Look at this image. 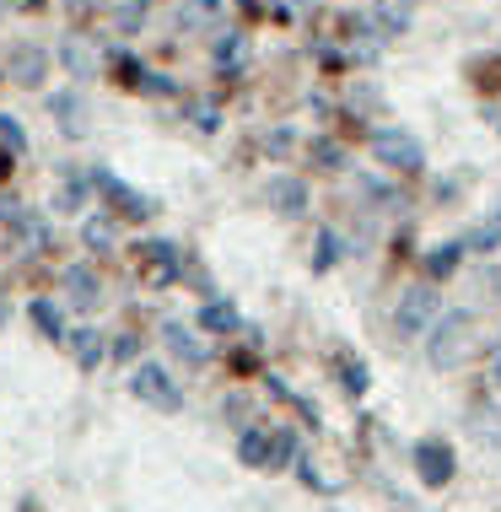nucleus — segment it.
I'll use <instances>...</instances> for the list:
<instances>
[{
	"label": "nucleus",
	"instance_id": "obj_30",
	"mask_svg": "<svg viewBox=\"0 0 501 512\" xmlns=\"http://www.w3.org/2000/svg\"><path fill=\"white\" fill-rule=\"evenodd\" d=\"M194 124H200V130H216V103H194Z\"/></svg>",
	"mask_w": 501,
	"mask_h": 512
},
{
	"label": "nucleus",
	"instance_id": "obj_12",
	"mask_svg": "<svg viewBox=\"0 0 501 512\" xmlns=\"http://www.w3.org/2000/svg\"><path fill=\"white\" fill-rule=\"evenodd\" d=\"M178 22L184 27H227V0H184Z\"/></svg>",
	"mask_w": 501,
	"mask_h": 512
},
{
	"label": "nucleus",
	"instance_id": "obj_17",
	"mask_svg": "<svg viewBox=\"0 0 501 512\" xmlns=\"http://www.w3.org/2000/svg\"><path fill=\"white\" fill-rule=\"evenodd\" d=\"M351 49L361 54V60H378V49H383V33H378V22H372V17L351 22Z\"/></svg>",
	"mask_w": 501,
	"mask_h": 512
},
{
	"label": "nucleus",
	"instance_id": "obj_24",
	"mask_svg": "<svg viewBox=\"0 0 501 512\" xmlns=\"http://www.w3.org/2000/svg\"><path fill=\"white\" fill-rule=\"evenodd\" d=\"M0 146H11V151H17V157L27 151V130H22V124L11 119V114H0Z\"/></svg>",
	"mask_w": 501,
	"mask_h": 512
},
{
	"label": "nucleus",
	"instance_id": "obj_26",
	"mask_svg": "<svg viewBox=\"0 0 501 512\" xmlns=\"http://www.w3.org/2000/svg\"><path fill=\"white\" fill-rule=\"evenodd\" d=\"M340 157H345V151L334 141H313V162H318V168H340Z\"/></svg>",
	"mask_w": 501,
	"mask_h": 512
},
{
	"label": "nucleus",
	"instance_id": "obj_15",
	"mask_svg": "<svg viewBox=\"0 0 501 512\" xmlns=\"http://www.w3.org/2000/svg\"><path fill=\"white\" fill-rule=\"evenodd\" d=\"M71 340V351H76V362L81 367H97L108 356V345H103V335H97V329H76V335H65Z\"/></svg>",
	"mask_w": 501,
	"mask_h": 512
},
{
	"label": "nucleus",
	"instance_id": "obj_6",
	"mask_svg": "<svg viewBox=\"0 0 501 512\" xmlns=\"http://www.w3.org/2000/svg\"><path fill=\"white\" fill-rule=\"evenodd\" d=\"M6 65H11V81H17V87H38V81L49 76V54L38 44H17Z\"/></svg>",
	"mask_w": 501,
	"mask_h": 512
},
{
	"label": "nucleus",
	"instance_id": "obj_33",
	"mask_svg": "<svg viewBox=\"0 0 501 512\" xmlns=\"http://www.w3.org/2000/svg\"><path fill=\"white\" fill-rule=\"evenodd\" d=\"M496 389H501V356H496Z\"/></svg>",
	"mask_w": 501,
	"mask_h": 512
},
{
	"label": "nucleus",
	"instance_id": "obj_18",
	"mask_svg": "<svg viewBox=\"0 0 501 512\" xmlns=\"http://www.w3.org/2000/svg\"><path fill=\"white\" fill-rule=\"evenodd\" d=\"M291 459H297V442H291V432H270V442H264V464H259V469H286Z\"/></svg>",
	"mask_w": 501,
	"mask_h": 512
},
{
	"label": "nucleus",
	"instance_id": "obj_27",
	"mask_svg": "<svg viewBox=\"0 0 501 512\" xmlns=\"http://www.w3.org/2000/svg\"><path fill=\"white\" fill-rule=\"evenodd\" d=\"M81 205V184H60L54 189V211H76Z\"/></svg>",
	"mask_w": 501,
	"mask_h": 512
},
{
	"label": "nucleus",
	"instance_id": "obj_31",
	"mask_svg": "<svg viewBox=\"0 0 501 512\" xmlns=\"http://www.w3.org/2000/svg\"><path fill=\"white\" fill-rule=\"evenodd\" d=\"M22 216H27V211H22L17 200H0V221H6V227H22Z\"/></svg>",
	"mask_w": 501,
	"mask_h": 512
},
{
	"label": "nucleus",
	"instance_id": "obj_21",
	"mask_svg": "<svg viewBox=\"0 0 501 512\" xmlns=\"http://www.w3.org/2000/svg\"><path fill=\"white\" fill-rule=\"evenodd\" d=\"M33 324L44 329L49 340H65V313L54 308V302H33Z\"/></svg>",
	"mask_w": 501,
	"mask_h": 512
},
{
	"label": "nucleus",
	"instance_id": "obj_1",
	"mask_svg": "<svg viewBox=\"0 0 501 512\" xmlns=\"http://www.w3.org/2000/svg\"><path fill=\"white\" fill-rule=\"evenodd\" d=\"M426 362L437 372H448L458 362H469V351H475V318L469 313H437V324L426 329Z\"/></svg>",
	"mask_w": 501,
	"mask_h": 512
},
{
	"label": "nucleus",
	"instance_id": "obj_22",
	"mask_svg": "<svg viewBox=\"0 0 501 512\" xmlns=\"http://www.w3.org/2000/svg\"><path fill=\"white\" fill-rule=\"evenodd\" d=\"M200 324L205 329H238V308H232V302H205Z\"/></svg>",
	"mask_w": 501,
	"mask_h": 512
},
{
	"label": "nucleus",
	"instance_id": "obj_2",
	"mask_svg": "<svg viewBox=\"0 0 501 512\" xmlns=\"http://www.w3.org/2000/svg\"><path fill=\"white\" fill-rule=\"evenodd\" d=\"M437 313H442L437 292H431V286H410V292L399 297V308H394V335H399V340L426 335V329L437 324Z\"/></svg>",
	"mask_w": 501,
	"mask_h": 512
},
{
	"label": "nucleus",
	"instance_id": "obj_34",
	"mask_svg": "<svg viewBox=\"0 0 501 512\" xmlns=\"http://www.w3.org/2000/svg\"><path fill=\"white\" fill-rule=\"evenodd\" d=\"M17 6H44V0H17Z\"/></svg>",
	"mask_w": 501,
	"mask_h": 512
},
{
	"label": "nucleus",
	"instance_id": "obj_20",
	"mask_svg": "<svg viewBox=\"0 0 501 512\" xmlns=\"http://www.w3.org/2000/svg\"><path fill=\"white\" fill-rule=\"evenodd\" d=\"M81 238H87V248H114L119 243V227L108 216H92L87 227H81Z\"/></svg>",
	"mask_w": 501,
	"mask_h": 512
},
{
	"label": "nucleus",
	"instance_id": "obj_10",
	"mask_svg": "<svg viewBox=\"0 0 501 512\" xmlns=\"http://www.w3.org/2000/svg\"><path fill=\"white\" fill-rule=\"evenodd\" d=\"M49 114L60 119V130L71 135V141H87L92 124H87V108H81L76 92H54V98H49Z\"/></svg>",
	"mask_w": 501,
	"mask_h": 512
},
{
	"label": "nucleus",
	"instance_id": "obj_25",
	"mask_svg": "<svg viewBox=\"0 0 501 512\" xmlns=\"http://www.w3.org/2000/svg\"><path fill=\"white\" fill-rule=\"evenodd\" d=\"M264 442H270L264 432H243V442H238V459L259 469V464H264Z\"/></svg>",
	"mask_w": 501,
	"mask_h": 512
},
{
	"label": "nucleus",
	"instance_id": "obj_9",
	"mask_svg": "<svg viewBox=\"0 0 501 512\" xmlns=\"http://www.w3.org/2000/svg\"><path fill=\"white\" fill-rule=\"evenodd\" d=\"M162 345L178 356V362H189V367H205V356H211V351H205V340L194 335V329H184L178 318H173V324H162Z\"/></svg>",
	"mask_w": 501,
	"mask_h": 512
},
{
	"label": "nucleus",
	"instance_id": "obj_14",
	"mask_svg": "<svg viewBox=\"0 0 501 512\" xmlns=\"http://www.w3.org/2000/svg\"><path fill=\"white\" fill-rule=\"evenodd\" d=\"M458 248H475V254H496V248H501V211H491V216H485L480 227L469 232V238L458 243Z\"/></svg>",
	"mask_w": 501,
	"mask_h": 512
},
{
	"label": "nucleus",
	"instance_id": "obj_19",
	"mask_svg": "<svg viewBox=\"0 0 501 512\" xmlns=\"http://www.w3.org/2000/svg\"><path fill=\"white\" fill-rule=\"evenodd\" d=\"M146 259H151V281H173V275H178L173 243H146Z\"/></svg>",
	"mask_w": 501,
	"mask_h": 512
},
{
	"label": "nucleus",
	"instance_id": "obj_7",
	"mask_svg": "<svg viewBox=\"0 0 501 512\" xmlns=\"http://www.w3.org/2000/svg\"><path fill=\"white\" fill-rule=\"evenodd\" d=\"M264 200H270L281 216H302V211H308V189H302V178H286V173H275L270 184H264Z\"/></svg>",
	"mask_w": 501,
	"mask_h": 512
},
{
	"label": "nucleus",
	"instance_id": "obj_13",
	"mask_svg": "<svg viewBox=\"0 0 501 512\" xmlns=\"http://www.w3.org/2000/svg\"><path fill=\"white\" fill-rule=\"evenodd\" d=\"M216 65H221V71H243V65H248V38L232 33V27H221V38H216Z\"/></svg>",
	"mask_w": 501,
	"mask_h": 512
},
{
	"label": "nucleus",
	"instance_id": "obj_8",
	"mask_svg": "<svg viewBox=\"0 0 501 512\" xmlns=\"http://www.w3.org/2000/svg\"><path fill=\"white\" fill-rule=\"evenodd\" d=\"M65 297H71V308H97L103 302V281H97V270L92 265H71L65 270Z\"/></svg>",
	"mask_w": 501,
	"mask_h": 512
},
{
	"label": "nucleus",
	"instance_id": "obj_3",
	"mask_svg": "<svg viewBox=\"0 0 501 512\" xmlns=\"http://www.w3.org/2000/svg\"><path fill=\"white\" fill-rule=\"evenodd\" d=\"M130 394L141 399V405H157V410H178V405H184V394H178L173 372L157 367V362H141V367L130 372Z\"/></svg>",
	"mask_w": 501,
	"mask_h": 512
},
{
	"label": "nucleus",
	"instance_id": "obj_29",
	"mask_svg": "<svg viewBox=\"0 0 501 512\" xmlns=\"http://www.w3.org/2000/svg\"><path fill=\"white\" fill-rule=\"evenodd\" d=\"M345 389H351V394H361V389H367V367H345Z\"/></svg>",
	"mask_w": 501,
	"mask_h": 512
},
{
	"label": "nucleus",
	"instance_id": "obj_28",
	"mask_svg": "<svg viewBox=\"0 0 501 512\" xmlns=\"http://www.w3.org/2000/svg\"><path fill=\"white\" fill-rule=\"evenodd\" d=\"M135 81H141L146 92H157V98H167V92H178V87H173V81H167V76H151V71H141Z\"/></svg>",
	"mask_w": 501,
	"mask_h": 512
},
{
	"label": "nucleus",
	"instance_id": "obj_23",
	"mask_svg": "<svg viewBox=\"0 0 501 512\" xmlns=\"http://www.w3.org/2000/svg\"><path fill=\"white\" fill-rule=\"evenodd\" d=\"M458 254H464L458 243H442V248H431V254H426V270H431V275H453V270H458Z\"/></svg>",
	"mask_w": 501,
	"mask_h": 512
},
{
	"label": "nucleus",
	"instance_id": "obj_32",
	"mask_svg": "<svg viewBox=\"0 0 501 512\" xmlns=\"http://www.w3.org/2000/svg\"><path fill=\"white\" fill-rule=\"evenodd\" d=\"M275 6H281V11H302L308 0H275Z\"/></svg>",
	"mask_w": 501,
	"mask_h": 512
},
{
	"label": "nucleus",
	"instance_id": "obj_16",
	"mask_svg": "<svg viewBox=\"0 0 501 512\" xmlns=\"http://www.w3.org/2000/svg\"><path fill=\"white\" fill-rule=\"evenodd\" d=\"M97 189H108V195L119 200V211H124V216H146V211H151V205H146L141 195H135V189H124L114 173H97Z\"/></svg>",
	"mask_w": 501,
	"mask_h": 512
},
{
	"label": "nucleus",
	"instance_id": "obj_11",
	"mask_svg": "<svg viewBox=\"0 0 501 512\" xmlns=\"http://www.w3.org/2000/svg\"><path fill=\"white\" fill-rule=\"evenodd\" d=\"M60 65H65L71 76H97V44H87L81 33H71V38L60 44Z\"/></svg>",
	"mask_w": 501,
	"mask_h": 512
},
{
	"label": "nucleus",
	"instance_id": "obj_4",
	"mask_svg": "<svg viewBox=\"0 0 501 512\" xmlns=\"http://www.w3.org/2000/svg\"><path fill=\"white\" fill-rule=\"evenodd\" d=\"M372 157H378L383 168H394V173H415L426 162V151L410 130H378L372 135Z\"/></svg>",
	"mask_w": 501,
	"mask_h": 512
},
{
	"label": "nucleus",
	"instance_id": "obj_5",
	"mask_svg": "<svg viewBox=\"0 0 501 512\" xmlns=\"http://www.w3.org/2000/svg\"><path fill=\"white\" fill-rule=\"evenodd\" d=\"M415 469H421V480L426 486H448L453 480V448L448 442H421V448H415Z\"/></svg>",
	"mask_w": 501,
	"mask_h": 512
}]
</instances>
